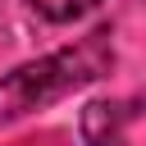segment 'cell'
<instances>
[{
    "label": "cell",
    "mask_w": 146,
    "mask_h": 146,
    "mask_svg": "<svg viewBox=\"0 0 146 146\" xmlns=\"http://www.w3.org/2000/svg\"><path fill=\"white\" fill-rule=\"evenodd\" d=\"M128 119H132L128 105H119V100H91L82 110V137H87V146H119Z\"/></svg>",
    "instance_id": "7a4b0ae2"
},
{
    "label": "cell",
    "mask_w": 146,
    "mask_h": 146,
    "mask_svg": "<svg viewBox=\"0 0 146 146\" xmlns=\"http://www.w3.org/2000/svg\"><path fill=\"white\" fill-rule=\"evenodd\" d=\"M100 0H32V9L41 14V18H50V23H73V18H82L87 9H96Z\"/></svg>",
    "instance_id": "3957f363"
},
{
    "label": "cell",
    "mask_w": 146,
    "mask_h": 146,
    "mask_svg": "<svg viewBox=\"0 0 146 146\" xmlns=\"http://www.w3.org/2000/svg\"><path fill=\"white\" fill-rule=\"evenodd\" d=\"M114 64V50H110V32H91L82 46L73 50H59V55H46L36 64H23L14 68L9 78H0V123L27 114V110H41L78 87H87L91 78H100L105 68Z\"/></svg>",
    "instance_id": "6da1fadb"
}]
</instances>
